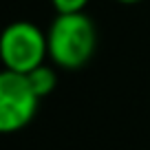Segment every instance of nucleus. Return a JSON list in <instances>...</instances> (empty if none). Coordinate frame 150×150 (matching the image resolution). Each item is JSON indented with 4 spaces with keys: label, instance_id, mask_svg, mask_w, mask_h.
<instances>
[{
    "label": "nucleus",
    "instance_id": "obj_4",
    "mask_svg": "<svg viewBox=\"0 0 150 150\" xmlns=\"http://www.w3.org/2000/svg\"><path fill=\"white\" fill-rule=\"evenodd\" d=\"M27 80H29L31 91L38 95V99H42V97H47L49 93H53V88H55V84H57V73H55L53 66L40 64V66H35L33 71L27 73Z\"/></svg>",
    "mask_w": 150,
    "mask_h": 150
},
{
    "label": "nucleus",
    "instance_id": "obj_2",
    "mask_svg": "<svg viewBox=\"0 0 150 150\" xmlns=\"http://www.w3.org/2000/svg\"><path fill=\"white\" fill-rule=\"evenodd\" d=\"M49 57L47 33L33 22L18 20L0 33V62L7 71L27 75Z\"/></svg>",
    "mask_w": 150,
    "mask_h": 150
},
{
    "label": "nucleus",
    "instance_id": "obj_3",
    "mask_svg": "<svg viewBox=\"0 0 150 150\" xmlns=\"http://www.w3.org/2000/svg\"><path fill=\"white\" fill-rule=\"evenodd\" d=\"M38 95L31 91L27 75L0 71V135L24 128L38 110Z\"/></svg>",
    "mask_w": 150,
    "mask_h": 150
},
{
    "label": "nucleus",
    "instance_id": "obj_6",
    "mask_svg": "<svg viewBox=\"0 0 150 150\" xmlns=\"http://www.w3.org/2000/svg\"><path fill=\"white\" fill-rule=\"evenodd\" d=\"M117 2H122V5H137V2H141V0H117Z\"/></svg>",
    "mask_w": 150,
    "mask_h": 150
},
{
    "label": "nucleus",
    "instance_id": "obj_1",
    "mask_svg": "<svg viewBox=\"0 0 150 150\" xmlns=\"http://www.w3.org/2000/svg\"><path fill=\"white\" fill-rule=\"evenodd\" d=\"M97 49V29L88 16L57 13L47 31V51L55 66L77 71L88 64Z\"/></svg>",
    "mask_w": 150,
    "mask_h": 150
},
{
    "label": "nucleus",
    "instance_id": "obj_5",
    "mask_svg": "<svg viewBox=\"0 0 150 150\" xmlns=\"http://www.w3.org/2000/svg\"><path fill=\"white\" fill-rule=\"evenodd\" d=\"M51 5L57 13H82L88 0H51Z\"/></svg>",
    "mask_w": 150,
    "mask_h": 150
}]
</instances>
